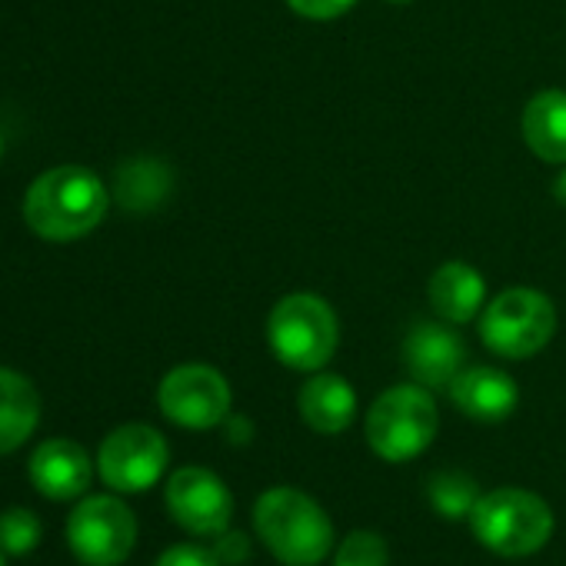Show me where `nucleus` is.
<instances>
[{
	"label": "nucleus",
	"instance_id": "1",
	"mask_svg": "<svg viewBox=\"0 0 566 566\" xmlns=\"http://www.w3.org/2000/svg\"><path fill=\"white\" fill-rule=\"evenodd\" d=\"M107 213V187L87 167H54L41 174L28 197L24 217L44 240L87 237Z\"/></svg>",
	"mask_w": 566,
	"mask_h": 566
},
{
	"label": "nucleus",
	"instance_id": "2",
	"mask_svg": "<svg viewBox=\"0 0 566 566\" xmlns=\"http://www.w3.org/2000/svg\"><path fill=\"white\" fill-rule=\"evenodd\" d=\"M253 526L263 546L287 566H317L334 549V523L327 510L294 486L260 493Z\"/></svg>",
	"mask_w": 566,
	"mask_h": 566
},
{
	"label": "nucleus",
	"instance_id": "3",
	"mask_svg": "<svg viewBox=\"0 0 566 566\" xmlns=\"http://www.w3.org/2000/svg\"><path fill=\"white\" fill-rule=\"evenodd\" d=\"M470 530L490 553L520 559L546 546V539L553 536V510L543 496L530 490L500 486L476 500L470 513Z\"/></svg>",
	"mask_w": 566,
	"mask_h": 566
},
{
	"label": "nucleus",
	"instance_id": "4",
	"mask_svg": "<svg viewBox=\"0 0 566 566\" xmlns=\"http://www.w3.org/2000/svg\"><path fill=\"white\" fill-rule=\"evenodd\" d=\"M266 340L283 367L311 374L334 357L340 331L327 301L317 294H291L270 311Z\"/></svg>",
	"mask_w": 566,
	"mask_h": 566
},
{
	"label": "nucleus",
	"instance_id": "5",
	"mask_svg": "<svg viewBox=\"0 0 566 566\" xmlns=\"http://www.w3.org/2000/svg\"><path fill=\"white\" fill-rule=\"evenodd\" d=\"M437 403L420 384L390 387L367 413V443L377 457L403 463L420 457L437 437Z\"/></svg>",
	"mask_w": 566,
	"mask_h": 566
},
{
	"label": "nucleus",
	"instance_id": "6",
	"mask_svg": "<svg viewBox=\"0 0 566 566\" xmlns=\"http://www.w3.org/2000/svg\"><path fill=\"white\" fill-rule=\"evenodd\" d=\"M556 331V311L539 291L513 287L493 297L480 321L483 344L506 360H526L539 354Z\"/></svg>",
	"mask_w": 566,
	"mask_h": 566
},
{
	"label": "nucleus",
	"instance_id": "7",
	"mask_svg": "<svg viewBox=\"0 0 566 566\" xmlns=\"http://www.w3.org/2000/svg\"><path fill=\"white\" fill-rule=\"evenodd\" d=\"M67 543L87 566H117L137 543L134 510L117 496H87L67 520Z\"/></svg>",
	"mask_w": 566,
	"mask_h": 566
},
{
	"label": "nucleus",
	"instance_id": "8",
	"mask_svg": "<svg viewBox=\"0 0 566 566\" xmlns=\"http://www.w3.org/2000/svg\"><path fill=\"white\" fill-rule=\"evenodd\" d=\"M170 450L167 440L147 423L117 427L97 453L101 480L117 493H144L150 490L167 470Z\"/></svg>",
	"mask_w": 566,
	"mask_h": 566
},
{
	"label": "nucleus",
	"instance_id": "9",
	"mask_svg": "<svg viewBox=\"0 0 566 566\" xmlns=\"http://www.w3.org/2000/svg\"><path fill=\"white\" fill-rule=\"evenodd\" d=\"M157 403L170 423L187 430H210L230 413V387L213 367L184 364L160 380Z\"/></svg>",
	"mask_w": 566,
	"mask_h": 566
},
{
	"label": "nucleus",
	"instance_id": "10",
	"mask_svg": "<svg viewBox=\"0 0 566 566\" xmlns=\"http://www.w3.org/2000/svg\"><path fill=\"white\" fill-rule=\"evenodd\" d=\"M167 510L193 536H220L233 516L227 483L207 467H184L167 480Z\"/></svg>",
	"mask_w": 566,
	"mask_h": 566
},
{
	"label": "nucleus",
	"instance_id": "11",
	"mask_svg": "<svg viewBox=\"0 0 566 566\" xmlns=\"http://www.w3.org/2000/svg\"><path fill=\"white\" fill-rule=\"evenodd\" d=\"M463 360H467L463 340L440 324H417L403 344V364L413 374V380L427 390L450 387L463 370Z\"/></svg>",
	"mask_w": 566,
	"mask_h": 566
},
{
	"label": "nucleus",
	"instance_id": "12",
	"mask_svg": "<svg viewBox=\"0 0 566 566\" xmlns=\"http://www.w3.org/2000/svg\"><path fill=\"white\" fill-rule=\"evenodd\" d=\"M31 480L48 500H77L94 480V463L74 440H44L31 457Z\"/></svg>",
	"mask_w": 566,
	"mask_h": 566
},
{
	"label": "nucleus",
	"instance_id": "13",
	"mask_svg": "<svg viewBox=\"0 0 566 566\" xmlns=\"http://www.w3.org/2000/svg\"><path fill=\"white\" fill-rule=\"evenodd\" d=\"M450 400L460 413H467L476 423H500L516 410L520 390L516 384L493 367H470L460 370L450 384Z\"/></svg>",
	"mask_w": 566,
	"mask_h": 566
},
{
	"label": "nucleus",
	"instance_id": "14",
	"mask_svg": "<svg viewBox=\"0 0 566 566\" xmlns=\"http://www.w3.org/2000/svg\"><path fill=\"white\" fill-rule=\"evenodd\" d=\"M430 304L433 311L447 321V324H470L486 297V280L460 260L443 263L433 276H430Z\"/></svg>",
	"mask_w": 566,
	"mask_h": 566
},
{
	"label": "nucleus",
	"instance_id": "15",
	"mask_svg": "<svg viewBox=\"0 0 566 566\" xmlns=\"http://www.w3.org/2000/svg\"><path fill=\"white\" fill-rule=\"evenodd\" d=\"M301 417L317 433H344L357 417V394L337 374H317L301 390Z\"/></svg>",
	"mask_w": 566,
	"mask_h": 566
},
{
	"label": "nucleus",
	"instance_id": "16",
	"mask_svg": "<svg viewBox=\"0 0 566 566\" xmlns=\"http://www.w3.org/2000/svg\"><path fill=\"white\" fill-rule=\"evenodd\" d=\"M41 420V397L28 377L0 367V457L31 440Z\"/></svg>",
	"mask_w": 566,
	"mask_h": 566
},
{
	"label": "nucleus",
	"instance_id": "17",
	"mask_svg": "<svg viewBox=\"0 0 566 566\" xmlns=\"http://www.w3.org/2000/svg\"><path fill=\"white\" fill-rule=\"evenodd\" d=\"M523 137L546 164H566V94L543 91L523 111Z\"/></svg>",
	"mask_w": 566,
	"mask_h": 566
},
{
	"label": "nucleus",
	"instance_id": "18",
	"mask_svg": "<svg viewBox=\"0 0 566 566\" xmlns=\"http://www.w3.org/2000/svg\"><path fill=\"white\" fill-rule=\"evenodd\" d=\"M167 187L164 170L154 160H130L117 170V200L130 210H147L160 200Z\"/></svg>",
	"mask_w": 566,
	"mask_h": 566
},
{
	"label": "nucleus",
	"instance_id": "19",
	"mask_svg": "<svg viewBox=\"0 0 566 566\" xmlns=\"http://www.w3.org/2000/svg\"><path fill=\"white\" fill-rule=\"evenodd\" d=\"M427 496H430V503H433V510H437L440 516H447V520L467 516V520H470V513H473V506H476V500H480L483 493L476 490V483H473L467 473H460V470H443V473H437V476L430 480Z\"/></svg>",
	"mask_w": 566,
	"mask_h": 566
},
{
	"label": "nucleus",
	"instance_id": "20",
	"mask_svg": "<svg viewBox=\"0 0 566 566\" xmlns=\"http://www.w3.org/2000/svg\"><path fill=\"white\" fill-rule=\"evenodd\" d=\"M41 516L34 510L14 506L8 513H0V553L8 556H28L41 543Z\"/></svg>",
	"mask_w": 566,
	"mask_h": 566
},
{
	"label": "nucleus",
	"instance_id": "21",
	"mask_svg": "<svg viewBox=\"0 0 566 566\" xmlns=\"http://www.w3.org/2000/svg\"><path fill=\"white\" fill-rule=\"evenodd\" d=\"M334 566H390L387 539L370 530H357V533L344 536V543L337 546Z\"/></svg>",
	"mask_w": 566,
	"mask_h": 566
},
{
	"label": "nucleus",
	"instance_id": "22",
	"mask_svg": "<svg viewBox=\"0 0 566 566\" xmlns=\"http://www.w3.org/2000/svg\"><path fill=\"white\" fill-rule=\"evenodd\" d=\"M154 566H220V559L207 549V546H197V543H177L170 549L160 553V559Z\"/></svg>",
	"mask_w": 566,
	"mask_h": 566
},
{
	"label": "nucleus",
	"instance_id": "23",
	"mask_svg": "<svg viewBox=\"0 0 566 566\" xmlns=\"http://www.w3.org/2000/svg\"><path fill=\"white\" fill-rule=\"evenodd\" d=\"M287 4H291L297 14L311 18V21H331V18L347 14V11L357 4V0H287Z\"/></svg>",
	"mask_w": 566,
	"mask_h": 566
},
{
	"label": "nucleus",
	"instance_id": "24",
	"mask_svg": "<svg viewBox=\"0 0 566 566\" xmlns=\"http://www.w3.org/2000/svg\"><path fill=\"white\" fill-rule=\"evenodd\" d=\"M220 563H240L243 556H247V536H240V533H230V536H223L220 543H217V553H213Z\"/></svg>",
	"mask_w": 566,
	"mask_h": 566
},
{
	"label": "nucleus",
	"instance_id": "25",
	"mask_svg": "<svg viewBox=\"0 0 566 566\" xmlns=\"http://www.w3.org/2000/svg\"><path fill=\"white\" fill-rule=\"evenodd\" d=\"M387 4H410V0H387Z\"/></svg>",
	"mask_w": 566,
	"mask_h": 566
},
{
	"label": "nucleus",
	"instance_id": "26",
	"mask_svg": "<svg viewBox=\"0 0 566 566\" xmlns=\"http://www.w3.org/2000/svg\"><path fill=\"white\" fill-rule=\"evenodd\" d=\"M0 566H8V563H4V553H0Z\"/></svg>",
	"mask_w": 566,
	"mask_h": 566
},
{
	"label": "nucleus",
	"instance_id": "27",
	"mask_svg": "<svg viewBox=\"0 0 566 566\" xmlns=\"http://www.w3.org/2000/svg\"><path fill=\"white\" fill-rule=\"evenodd\" d=\"M0 154H4V140H0Z\"/></svg>",
	"mask_w": 566,
	"mask_h": 566
}]
</instances>
